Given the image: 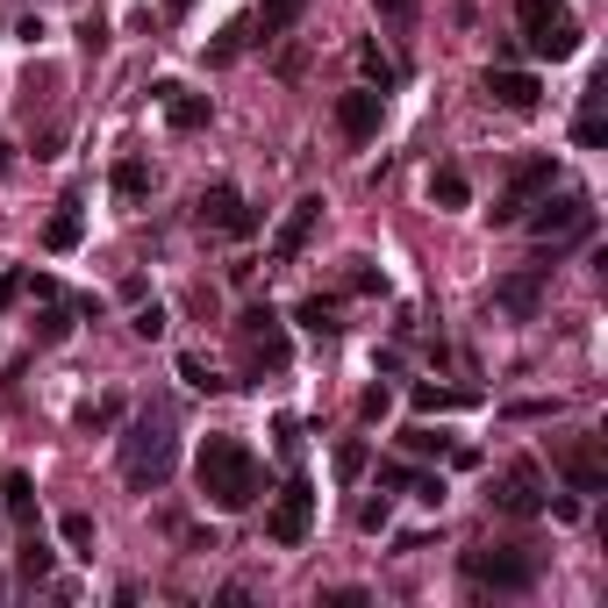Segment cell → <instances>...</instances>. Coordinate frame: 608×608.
<instances>
[{
    "instance_id": "6da1fadb",
    "label": "cell",
    "mask_w": 608,
    "mask_h": 608,
    "mask_svg": "<svg viewBox=\"0 0 608 608\" xmlns=\"http://www.w3.org/2000/svg\"><path fill=\"white\" fill-rule=\"evenodd\" d=\"M194 480H200V494H208L222 516H243V508L259 502V458H251V444H237V437H208L200 444Z\"/></svg>"
},
{
    "instance_id": "7a4b0ae2",
    "label": "cell",
    "mask_w": 608,
    "mask_h": 608,
    "mask_svg": "<svg viewBox=\"0 0 608 608\" xmlns=\"http://www.w3.org/2000/svg\"><path fill=\"white\" fill-rule=\"evenodd\" d=\"M172 409H144L122 429V480L129 486H165L172 480Z\"/></svg>"
},
{
    "instance_id": "3957f363",
    "label": "cell",
    "mask_w": 608,
    "mask_h": 608,
    "mask_svg": "<svg viewBox=\"0 0 608 608\" xmlns=\"http://www.w3.org/2000/svg\"><path fill=\"white\" fill-rule=\"evenodd\" d=\"M237 351H243V372L259 380V372H287L294 344H287V322L273 308H243L237 316Z\"/></svg>"
},
{
    "instance_id": "277c9868",
    "label": "cell",
    "mask_w": 608,
    "mask_h": 608,
    "mask_svg": "<svg viewBox=\"0 0 608 608\" xmlns=\"http://www.w3.org/2000/svg\"><path fill=\"white\" fill-rule=\"evenodd\" d=\"M516 22H523V44H530V58H573L580 50V22L565 15L559 0H516Z\"/></svg>"
},
{
    "instance_id": "5b68a950",
    "label": "cell",
    "mask_w": 608,
    "mask_h": 608,
    "mask_svg": "<svg viewBox=\"0 0 608 608\" xmlns=\"http://www.w3.org/2000/svg\"><path fill=\"white\" fill-rule=\"evenodd\" d=\"M466 580L472 587H494V594H530L537 559L523 544H480V551H466Z\"/></svg>"
},
{
    "instance_id": "8992f818",
    "label": "cell",
    "mask_w": 608,
    "mask_h": 608,
    "mask_svg": "<svg viewBox=\"0 0 608 608\" xmlns=\"http://www.w3.org/2000/svg\"><path fill=\"white\" fill-rule=\"evenodd\" d=\"M523 222H530V237H544L551 251H559V243H573V237H587V229H594V208H587V194H559V200L544 194V208L523 215Z\"/></svg>"
},
{
    "instance_id": "52a82bcc",
    "label": "cell",
    "mask_w": 608,
    "mask_h": 608,
    "mask_svg": "<svg viewBox=\"0 0 608 608\" xmlns=\"http://www.w3.org/2000/svg\"><path fill=\"white\" fill-rule=\"evenodd\" d=\"M494 508L502 516H516V523H530V516H544L551 508V494H544V472L530 466V458H516V466L494 480Z\"/></svg>"
},
{
    "instance_id": "ba28073f",
    "label": "cell",
    "mask_w": 608,
    "mask_h": 608,
    "mask_svg": "<svg viewBox=\"0 0 608 608\" xmlns=\"http://www.w3.org/2000/svg\"><path fill=\"white\" fill-rule=\"evenodd\" d=\"M308 530H316V486L287 480L279 486V502H273V516H265V537H273V544H301Z\"/></svg>"
},
{
    "instance_id": "9c48e42d",
    "label": "cell",
    "mask_w": 608,
    "mask_h": 608,
    "mask_svg": "<svg viewBox=\"0 0 608 608\" xmlns=\"http://www.w3.org/2000/svg\"><path fill=\"white\" fill-rule=\"evenodd\" d=\"M559 186V165L551 158H530V165H516V180H508V194H502V208H494V222H523V215L537 208V200Z\"/></svg>"
},
{
    "instance_id": "30bf717a",
    "label": "cell",
    "mask_w": 608,
    "mask_h": 608,
    "mask_svg": "<svg viewBox=\"0 0 608 608\" xmlns=\"http://www.w3.org/2000/svg\"><path fill=\"white\" fill-rule=\"evenodd\" d=\"M380 122H387V93L380 87H358V93L336 101V129H344L351 144H372L380 137Z\"/></svg>"
},
{
    "instance_id": "8fae6325",
    "label": "cell",
    "mask_w": 608,
    "mask_h": 608,
    "mask_svg": "<svg viewBox=\"0 0 608 608\" xmlns=\"http://www.w3.org/2000/svg\"><path fill=\"white\" fill-rule=\"evenodd\" d=\"M322 208H330L322 194H301V200H294V208H287V222H279V237H273V265H294V259H301V243L316 237Z\"/></svg>"
},
{
    "instance_id": "7c38bea8",
    "label": "cell",
    "mask_w": 608,
    "mask_h": 608,
    "mask_svg": "<svg viewBox=\"0 0 608 608\" xmlns=\"http://www.w3.org/2000/svg\"><path fill=\"white\" fill-rule=\"evenodd\" d=\"M200 229H222V237H251V229H259V215L243 208L237 186H208V194H200Z\"/></svg>"
},
{
    "instance_id": "4fadbf2b",
    "label": "cell",
    "mask_w": 608,
    "mask_h": 608,
    "mask_svg": "<svg viewBox=\"0 0 608 608\" xmlns=\"http://www.w3.org/2000/svg\"><path fill=\"white\" fill-rule=\"evenodd\" d=\"M544 273H551V265H530V273H508L502 287H494V308H508L516 322H530L537 308H544Z\"/></svg>"
},
{
    "instance_id": "5bb4252c",
    "label": "cell",
    "mask_w": 608,
    "mask_h": 608,
    "mask_svg": "<svg viewBox=\"0 0 608 608\" xmlns=\"http://www.w3.org/2000/svg\"><path fill=\"white\" fill-rule=\"evenodd\" d=\"M559 472L573 480V494H601V486H608V466L594 458L587 437H565V444H559Z\"/></svg>"
},
{
    "instance_id": "9a60e30c",
    "label": "cell",
    "mask_w": 608,
    "mask_h": 608,
    "mask_svg": "<svg viewBox=\"0 0 608 608\" xmlns=\"http://www.w3.org/2000/svg\"><path fill=\"white\" fill-rule=\"evenodd\" d=\"M158 101H165V122L172 129H208V93H186V87H158Z\"/></svg>"
},
{
    "instance_id": "2e32d148",
    "label": "cell",
    "mask_w": 608,
    "mask_h": 608,
    "mask_svg": "<svg viewBox=\"0 0 608 608\" xmlns=\"http://www.w3.org/2000/svg\"><path fill=\"white\" fill-rule=\"evenodd\" d=\"M601 107H608V79H587V93H580V122H573L580 144H601L608 137V115H601Z\"/></svg>"
},
{
    "instance_id": "e0dca14e",
    "label": "cell",
    "mask_w": 608,
    "mask_h": 608,
    "mask_svg": "<svg viewBox=\"0 0 608 608\" xmlns=\"http://www.w3.org/2000/svg\"><path fill=\"white\" fill-rule=\"evenodd\" d=\"M486 93H494L502 107H516V115H530V107H537V93H544V87H537L530 72H486Z\"/></svg>"
},
{
    "instance_id": "ac0fdd59",
    "label": "cell",
    "mask_w": 608,
    "mask_h": 608,
    "mask_svg": "<svg viewBox=\"0 0 608 608\" xmlns=\"http://www.w3.org/2000/svg\"><path fill=\"white\" fill-rule=\"evenodd\" d=\"M0 508H8V523H22V530L36 523V480L30 472H8V480H0Z\"/></svg>"
},
{
    "instance_id": "d6986e66",
    "label": "cell",
    "mask_w": 608,
    "mask_h": 608,
    "mask_svg": "<svg viewBox=\"0 0 608 608\" xmlns=\"http://www.w3.org/2000/svg\"><path fill=\"white\" fill-rule=\"evenodd\" d=\"M79 229H87V222H79V200H65V208L44 222V251H72V243H79Z\"/></svg>"
},
{
    "instance_id": "ffe728a7",
    "label": "cell",
    "mask_w": 608,
    "mask_h": 608,
    "mask_svg": "<svg viewBox=\"0 0 608 608\" xmlns=\"http://www.w3.org/2000/svg\"><path fill=\"white\" fill-rule=\"evenodd\" d=\"M429 200H437V208H466V200H472V186H466V172H458V165H444V172H429Z\"/></svg>"
},
{
    "instance_id": "44dd1931",
    "label": "cell",
    "mask_w": 608,
    "mask_h": 608,
    "mask_svg": "<svg viewBox=\"0 0 608 608\" xmlns=\"http://www.w3.org/2000/svg\"><path fill=\"white\" fill-rule=\"evenodd\" d=\"M415 409L423 415H451V409H472V394H458V387H415Z\"/></svg>"
},
{
    "instance_id": "7402d4cb",
    "label": "cell",
    "mask_w": 608,
    "mask_h": 608,
    "mask_svg": "<svg viewBox=\"0 0 608 608\" xmlns=\"http://www.w3.org/2000/svg\"><path fill=\"white\" fill-rule=\"evenodd\" d=\"M22 580H50V544L36 537V523H30V537H22Z\"/></svg>"
},
{
    "instance_id": "603a6c76",
    "label": "cell",
    "mask_w": 608,
    "mask_h": 608,
    "mask_svg": "<svg viewBox=\"0 0 608 608\" xmlns=\"http://www.w3.org/2000/svg\"><path fill=\"white\" fill-rule=\"evenodd\" d=\"M144 186H151L144 158H122V165H115V194H122V200H144Z\"/></svg>"
},
{
    "instance_id": "cb8c5ba5",
    "label": "cell",
    "mask_w": 608,
    "mask_h": 608,
    "mask_svg": "<svg viewBox=\"0 0 608 608\" xmlns=\"http://www.w3.org/2000/svg\"><path fill=\"white\" fill-rule=\"evenodd\" d=\"M301 8L308 0H265V36H287L294 22H301Z\"/></svg>"
},
{
    "instance_id": "d4e9b609",
    "label": "cell",
    "mask_w": 608,
    "mask_h": 608,
    "mask_svg": "<svg viewBox=\"0 0 608 608\" xmlns=\"http://www.w3.org/2000/svg\"><path fill=\"white\" fill-rule=\"evenodd\" d=\"M358 65H365V87H380V93L394 87V65L380 58V44H358Z\"/></svg>"
},
{
    "instance_id": "484cf974",
    "label": "cell",
    "mask_w": 608,
    "mask_h": 608,
    "mask_svg": "<svg viewBox=\"0 0 608 608\" xmlns=\"http://www.w3.org/2000/svg\"><path fill=\"white\" fill-rule=\"evenodd\" d=\"M301 330H316V336H336V301H301Z\"/></svg>"
},
{
    "instance_id": "4316f807",
    "label": "cell",
    "mask_w": 608,
    "mask_h": 608,
    "mask_svg": "<svg viewBox=\"0 0 608 608\" xmlns=\"http://www.w3.org/2000/svg\"><path fill=\"white\" fill-rule=\"evenodd\" d=\"M65 330H72V308L50 294V308H44V322H36V336H44V344H65Z\"/></svg>"
},
{
    "instance_id": "83f0119b",
    "label": "cell",
    "mask_w": 608,
    "mask_h": 608,
    "mask_svg": "<svg viewBox=\"0 0 608 608\" xmlns=\"http://www.w3.org/2000/svg\"><path fill=\"white\" fill-rule=\"evenodd\" d=\"M58 530H65V544H72L79 559H93V551H87V544H93V516H79V508H72V516H65Z\"/></svg>"
},
{
    "instance_id": "f1b7e54d",
    "label": "cell",
    "mask_w": 608,
    "mask_h": 608,
    "mask_svg": "<svg viewBox=\"0 0 608 608\" xmlns=\"http://www.w3.org/2000/svg\"><path fill=\"white\" fill-rule=\"evenodd\" d=\"M180 380H186V387H200V394H222V387H229V380H215V372H208L200 358H180Z\"/></svg>"
},
{
    "instance_id": "f546056e",
    "label": "cell",
    "mask_w": 608,
    "mask_h": 608,
    "mask_svg": "<svg viewBox=\"0 0 608 608\" xmlns=\"http://www.w3.org/2000/svg\"><path fill=\"white\" fill-rule=\"evenodd\" d=\"M165 322H172V316H165L158 301H151V308H137V336H165Z\"/></svg>"
},
{
    "instance_id": "4dcf8cb0",
    "label": "cell",
    "mask_w": 608,
    "mask_h": 608,
    "mask_svg": "<svg viewBox=\"0 0 608 608\" xmlns=\"http://www.w3.org/2000/svg\"><path fill=\"white\" fill-rule=\"evenodd\" d=\"M336 472H344V480H358V472H365V444H344V451H336Z\"/></svg>"
},
{
    "instance_id": "1f68e13d",
    "label": "cell",
    "mask_w": 608,
    "mask_h": 608,
    "mask_svg": "<svg viewBox=\"0 0 608 608\" xmlns=\"http://www.w3.org/2000/svg\"><path fill=\"white\" fill-rule=\"evenodd\" d=\"M372 8H380V15H387V22H409V15H415V8H423V0H372Z\"/></svg>"
},
{
    "instance_id": "d6a6232c",
    "label": "cell",
    "mask_w": 608,
    "mask_h": 608,
    "mask_svg": "<svg viewBox=\"0 0 608 608\" xmlns=\"http://www.w3.org/2000/svg\"><path fill=\"white\" fill-rule=\"evenodd\" d=\"M322 608H365V594L358 587H330V594H322Z\"/></svg>"
},
{
    "instance_id": "836d02e7",
    "label": "cell",
    "mask_w": 608,
    "mask_h": 608,
    "mask_svg": "<svg viewBox=\"0 0 608 608\" xmlns=\"http://www.w3.org/2000/svg\"><path fill=\"white\" fill-rule=\"evenodd\" d=\"M401 444H409V451H444V437H437V429H409Z\"/></svg>"
},
{
    "instance_id": "e575fe53",
    "label": "cell",
    "mask_w": 608,
    "mask_h": 608,
    "mask_svg": "<svg viewBox=\"0 0 608 608\" xmlns=\"http://www.w3.org/2000/svg\"><path fill=\"white\" fill-rule=\"evenodd\" d=\"M115 415H122L115 401H101V409H87V415H79V423H87V429H107V423H115Z\"/></svg>"
},
{
    "instance_id": "d590c367",
    "label": "cell",
    "mask_w": 608,
    "mask_h": 608,
    "mask_svg": "<svg viewBox=\"0 0 608 608\" xmlns=\"http://www.w3.org/2000/svg\"><path fill=\"white\" fill-rule=\"evenodd\" d=\"M15 294H22V273H0V308L15 301Z\"/></svg>"
},
{
    "instance_id": "8d00e7d4",
    "label": "cell",
    "mask_w": 608,
    "mask_h": 608,
    "mask_svg": "<svg viewBox=\"0 0 608 608\" xmlns=\"http://www.w3.org/2000/svg\"><path fill=\"white\" fill-rule=\"evenodd\" d=\"M0 172H8V144H0Z\"/></svg>"
}]
</instances>
